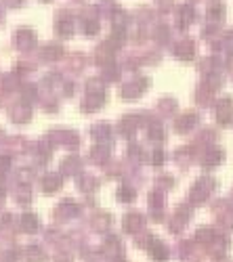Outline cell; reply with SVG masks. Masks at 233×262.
I'll return each mask as SVG.
<instances>
[{"label": "cell", "mask_w": 233, "mask_h": 262, "mask_svg": "<svg viewBox=\"0 0 233 262\" xmlns=\"http://www.w3.org/2000/svg\"><path fill=\"white\" fill-rule=\"evenodd\" d=\"M0 19H3V13H0Z\"/></svg>", "instance_id": "6da1fadb"}]
</instances>
